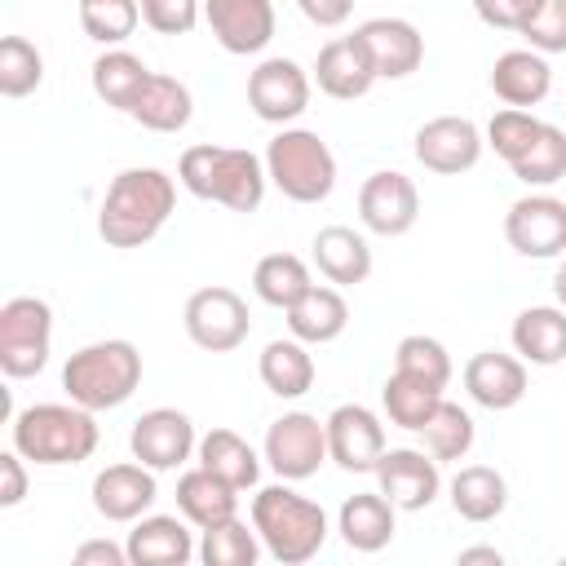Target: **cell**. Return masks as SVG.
Instances as JSON below:
<instances>
[{"label": "cell", "instance_id": "obj_40", "mask_svg": "<svg viewBox=\"0 0 566 566\" xmlns=\"http://www.w3.org/2000/svg\"><path fill=\"white\" fill-rule=\"evenodd\" d=\"M44 80V57L27 35H4L0 40V93L4 97H27Z\"/></svg>", "mask_w": 566, "mask_h": 566}, {"label": "cell", "instance_id": "obj_16", "mask_svg": "<svg viewBox=\"0 0 566 566\" xmlns=\"http://www.w3.org/2000/svg\"><path fill=\"white\" fill-rule=\"evenodd\" d=\"M376 482H380V495L402 509V513H420L438 500L442 491V473H438V460L416 451V447H394L380 455L376 464Z\"/></svg>", "mask_w": 566, "mask_h": 566}, {"label": "cell", "instance_id": "obj_31", "mask_svg": "<svg viewBox=\"0 0 566 566\" xmlns=\"http://www.w3.org/2000/svg\"><path fill=\"white\" fill-rule=\"evenodd\" d=\"M199 464L208 469V473H217L221 482H230L234 491H248V486H256V478H261V460L265 455H256L234 429H208L203 438H199Z\"/></svg>", "mask_w": 566, "mask_h": 566}, {"label": "cell", "instance_id": "obj_18", "mask_svg": "<svg viewBox=\"0 0 566 566\" xmlns=\"http://www.w3.org/2000/svg\"><path fill=\"white\" fill-rule=\"evenodd\" d=\"M155 495H159L155 469H146L142 460L106 464L93 478V509L106 522H137V517H146V509L155 504Z\"/></svg>", "mask_w": 566, "mask_h": 566}, {"label": "cell", "instance_id": "obj_23", "mask_svg": "<svg viewBox=\"0 0 566 566\" xmlns=\"http://www.w3.org/2000/svg\"><path fill=\"white\" fill-rule=\"evenodd\" d=\"M548 88H553V66L535 49H509L491 66V93L504 106L531 111V106H539L548 97Z\"/></svg>", "mask_w": 566, "mask_h": 566}, {"label": "cell", "instance_id": "obj_11", "mask_svg": "<svg viewBox=\"0 0 566 566\" xmlns=\"http://www.w3.org/2000/svg\"><path fill=\"white\" fill-rule=\"evenodd\" d=\"M248 106L265 124H292L310 106V71L292 57H265L248 75Z\"/></svg>", "mask_w": 566, "mask_h": 566}, {"label": "cell", "instance_id": "obj_13", "mask_svg": "<svg viewBox=\"0 0 566 566\" xmlns=\"http://www.w3.org/2000/svg\"><path fill=\"white\" fill-rule=\"evenodd\" d=\"M358 217L371 234H385V239H398L416 226L420 217V190L407 172L398 168H380L371 172L363 186H358Z\"/></svg>", "mask_w": 566, "mask_h": 566}, {"label": "cell", "instance_id": "obj_39", "mask_svg": "<svg viewBox=\"0 0 566 566\" xmlns=\"http://www.w3.org/2000/svg\"><path fill=\"white\" fill-rule=\"evenodd\" d=\"M142 22V0H80V27L97 44H124Z\"/></svg>", "mask_w": 566, "mask_h": 566}, {"label": "cell", "instance_id": "obj_17", "mask_svg": "<svg viewBox=\"0 0 566 566\" xmlns=\"http://www.w3.org/2000/svg\"><path fill=\"white\" fill-rule=\"evenodd\" d=\"M203 22L212 40L234 53H261L274 40V4L270 0H203Z\"/></svg>", "mask_w": 566, "mask_h": 566}, {"label": "cell", "instance_id": "obj_44", "mask_svg": "<svg viewBox=\"0 0 566 566\" xmlns=\"http://www.w3.org/2000/svg\"><path fill=\"white\" fill-rule=\"evenodd\" d=\"M203 18V0H142V22L155 35H190Z\"/></svg>", "mask_w": 566, "mask_h": 566}, {"label": "cell", "instance_id": "obj_5", "mask_svg": "<svg viewBox=\"0 0 566 566\" xmlns=\"http://www.w3.org/2000/svg\"><path fill=\"white\" fill-rule=\"evenodd\" d=\"M142 385V354L133 340H93L84 349H75L62 367V389L71 402L88 407V411H111L124 407Z\"/></svg>", "mask_w": 566, "mask_h": 566}, {"label": "cell", "instance_id": "obj_51", "mask_svg": "<svg viewBox=\"0 0 566 566\" xmlns=\"http://www.w3.org/2000/svg\"><path fill=\"white\" fill-rule=\"evenodd\" d=\"M562 562H566V557H562Z\"/></svg>", "mask_w": 566, "mask_h": 566}, {"label": "cell", "instance_id": "obj_14", "mask_svg": "<svg viewBox=\"0 0 566 566\" xmlns=\"http://www.w3.org/2000/svg\"><path fill=\"white\" fill-rule=\"evenodd\" d=\"M128 447H133V460H142L146 469L164 473V469H181L199 451V438H195V424H190L186 411L155 407V411H146V416L133 420Z\"/></svg>", "mask_w": 566, "mask_h": 566}, {"label": "cell", "instance_id": "obj_2", "mask_svg": "<svg viewBox=\"0 0 566 566\" xmlns=\"http://www.w3.org/2000/svg\"><path fill=\"white\" fill-rule=\"evenodd\" d=\"M177 181L208 203H221L230 212H256L265 199V159L243 146H186L177 159Z\"/></svg>", "mask_w": 566, "mask_h": 566}, {"label": "cell", "instance_id": "obj_26", "mask_svg": "<svg viewBox=\"0 0 566 566\" xmlns=\"http://www.w3.org/2000/svg\"><path fill=\"white\" fill-rule=\"evenodd\" d=\"M513 349L522 363L557 367L566 358V310L562 305H531L513 318Z\"/></svg>", "mask_w": 566, "mask_h": 566}, {"label": "cell", "instance_id": "obj_15", "mask_svg": "<svg viewBox=\"0 0 566 566\" xmlns=\"http://www.w3.org/2000/svg\"><path fill=\"white\" fill-rule=\"evenodd\" d=\"M482 128L469 115H438L416 128V159L438 177H460L482 159Z\"/></svg>", "mask_w": 566, "mask_h": 566}, {"label": "cell", "instance_id": "obj_28", "mask_svg": "<svg viewBox=\"0 0 566 566\" xmlns=\"http://www.w3.org/2000/svg\"><path fill=\"white\" fill-rule=\"evenodd\" d=\"M287 314V332L296 336V340H305V345H327V340H336L345 327H349V305H345V296L336 292V287H323V283H314L296 305H287L283 310Z\"/></svg>", "mask_w": 566, "mask_h": 566}, {"label": "cell", "instance_id": "obj_24", "mask_svg": "<svg viewBox=\"0 0 566 566\" xmlns=\"http://www.w3.org/2000/svg\"><path fill=\"white\" fill-rule=\"evenodd\" d=\"M314 265L327 283L354 287V283H367V274H371V248L349 226H323L314 234Z\"/></svg>", "mask_w": 566, "mask_h": 566}, {"label": "cell", "instance_id": "obj_42", "mask_svg": "<svg viewBox=\"0 0 566 566\" xmlns=\"http://www.w3.org/2000/svg\"><path fill=\"white\" fill-rule=\"evenodd\" d=\"M517 35L535 53H566V0H526Z\"/></svg>", "mask_w": 566, "mask_h": 566}, {"label": "cell", "instance_id": "obj_3", "mask_svg": "<svg viewBox=\"0 0 566 566\" xmlns=\"http://www.w3.org/2000/svg\"><path fill=\"white\" fill-rule=\"evenodd\" d=\"M9 438L13 447L31 460V464H44V469H57V464H80L97 451V420L88 407L80 402H35V407H22L9 424Z\"/></svg>", "mask_w": 566, "mask_h": 566}, {"label": "cell", "instance_id": "obj_22", "mask_svg": "<svg viewBox=\"0 0 566 566\" xmlns=\"http://www.w3.org/2000/svg\"><path fill=\"white\" fill-rule=\"evenodd\" d=\"M124 548H128V562L133 566H186L199 553L190 526L181 517H172V513L137 517Z\"/></svg>", "mask_w": 566, "mask_h": 566}, {"label": "cell", "instance_id": "obj_1", "mask_svg": "<svg viewBox=\"0 0 566 566\" xmlns=\"http://www.w3.org/2000/svg\"><path fill=\"white\" fill-rule=\"evenodd\" d=\"M177 208V181L164 168H124L106 186L97 208V234L106 248H142L150 243Z\"/></svg>", "mask_w": 566, "mask_h": 566}, {"label": "cell", "instance_id": "obj_33", "mask_svg": "<svg viewBox=\"0 0 566 566\" xmlns=\"http://www.w3.org/2000/svg\"><path fill=\"white\" fill-rule=\"evenodd\" d=\"M146 80H150V66H146L137 53H128V49H106V53L93 62V93H97L111 111H124V115H128Z\"/></svg>", "mask_w": 566, "mask_h": 566}, {"label": "cell", "instance_id": "obj_6", "mask_svg": "<svg viewBox=\"0 0 566 566\" xmlns=\"http://www.w3.org/2000/svg\"><path fill=\"white\" fill-rule=\"evenodd\" d=\"M265 172L292 203H323L336 190V155L314 128H283L265 146Z\"/></svg>", "mask_w": 566, "mask_h": 566}, {"label": "cell", "instance_id": "obj_10", "mask_svg": "<svg viewBox=\"0 0 566 566\" xmlns=\"http://www.w3.org/2000/svg\"><path fill=\"white\" fill-rule=\"evenodd\" d=\"M504 239L517 256H562L566 252V199L557 195H522L504 212Z\"/></svg>", "mask_w": 566, "mask_h": 566}, {"label": "cell", "instance_id": "obj_48", "mask_svg": "<svg viewBox=\"0 0 566 566\" xmlns=\"http://www.w3.org/2000/svg\"><path fill=\"white\" fill-rule=\"evenodd\" d=\"M75 562H80V566H124V562H128V548H119V544H111V539H84V544L75 548Z\"/></svg>", "mask_w": 566, "mask_h": 566}, {"label": "cell", "instance_id": "obj_27", "mask_svg": "<svg viewBox=\"0 0 566 566\" xmlns=\"http://www.w3.org/2000/svg\"><path fill=\"white\" fill-rule=\"evenodd\" d=\"M128 115L150 133H181L190 124V115H195V97L177 75L150 71V80L142 84V93H137Z\"/></svg>", "mask_w": 566, "mask_h": 566}, {"label": "cell", "instance_id": "obj_30", "mask_svg": "<svg viewBox=\"0 0 566 566\" xmlns=\"http://www.w3.org/2000/svg\"><path fill=\"white\" fill-rule=\"evenodd\" d=\"M256 371H261V385L274 394V398H301L314 389V354L305 349V340L296 336H279L261 349L256 358Z\"/></svg>", "mask_w": 566, "mask_h": 566}, {"label": "cell", "instance_id": "obj_25", "mask_svg": "<svg viewBox=\"0 0 566 566\" xmlns=\"http://www.w3.org/2000/svg\"><path fill=\"white\" fill-rule=\"evenodd\" d=\"M394 504L380 491H358L340 504L336 513V531L354 553H380L394 539Z\"/></svg>", "mask_w": 566, "mask_h": 566}, {"label": "cell", "instance_id": "obj_29", "mask_svg": "<svg viewBox=\"0 0 566 566\" xmlns=\"http://www.w3.org/2000/svg\"><path fill=\"white\" fill-rule=\"evenodd\" d=\"M177 509H181V517L190 526L203 531V526L239 513V491L230 482H221L217 473H208L203 464H195V469H186L177 478Z\"/></svg>", "mask_w": 566, "mask_h": 566}, {"label": "cell", "instance_id": "obj_36", "mask_svg": "<svg viewBox=\"0 0 566 566\" xmlns=\"http://www.w3.org/2000/svg\"><path fill=\"white\" fill-rule=\"evenodd\" d=\"M261 548H265V544H261L256 526L239 522V513H234V517H221V522L203 526L199 562H203V566H252V562L261 557Z\"/></svg>", "mask_w": 566, "mask_h": 566}, {"label": "cell", "instance_id": "obj_20", "mask_svg": "<svg viewBox=\"0 0 566 566\" xmlns=\"http://www.w3.org/2000/svg\"><path fill=\"white\" fill-rule=\"evenodd\" d=\"M464 389L486 411H509L526 398V363L500 349H482L464 363Z\"/></svg>", "mask_w": 566, "mask_h": 566}, {"label": "cell", "instance_id": "obj_49", "mask_svg": "<svg viewBox=\"0 0 566 566\" xmlns=\"http://www.w3.org/2000/svg\"><path fill=\"white\" fill-rule=\"evenodd\" d=\"M460 562H495L500 566L504 557H500V548H460Z\"/></svg>", "mask_w": 566, "mask_h": 566}, {"label": "cell", "instance_id": "obj_7", "mask_svg": "<svg viewBox=\"0 0 566 566\" xmlns=\"http://www.w3.org/2000/svg\"><path fill=\"white\" fill-rule=\"evenodd\" d=\"M53 349V310L40 296H9L0 305V371L27 380L44 371Z\"/></svg>", "mask_w": 566, "mask_h": 566}, {"label": "cell", "instance_id": "obj_8", "mask_svg": "<svg viewBox=\"0 0 566 566\" xmlns=\"http://www.w3.org/2000/svg\"><path fill=\"white\" fill-rule=\"evenodd\" d=\"M265 464L283 478V482H305L318 473V464L327 460V424L310 411H283L270 429H265V447H261Z\"/></svg>", "mask_w": 566, "mask_h": 566}, {"label": "cell", "instance_id": "obj_38", "mask_svg": "<svg viewBox=\"0 0 566 566\" xmlns=\"http://www.w3.org/2000/svg\"><path fill=\"white\" fill-rule=\"evenodd\" d=\"M420 438H424V451L442 464V460H464L469 455V447H473V416L460 407V402H438V411L424 420V429H420Z\"/></svg>", "mask_w": 566, "mask_h": 566}, {"label": "cell", "instance_id": "obj_43", "mask_svg": "<svg viewBox=\"0 0 566 566\" xmlns=\"http://www.w3.org/2000/svg\"><path fill=\"white\" fill-rule=\"evenodd\" d=\"M539 115H531V111H517V106H504V111H495L491 115V124H486V146L504 159V164H513L526 146H531V137L539 133Z\"/></svg>", "mask_w": 566, "mask_h": 566}, {"label": "cell", "instance_id": "obj_32", "mask_svg": "<svg viewBox=\"0 0 566 566\" xmlns=\"http://www.w3.org/2000/svg\"><path fill=\"white\" fill-rule=\"evenodd\" d=\"M451 509L464 517V522H491L504 513L509 504V482L500 469L491 464H464L455 478H451Z\"/></svg>", "mask_w": 566, "mask_h": 566}, {"label": "cell", "instance_id": "obj_4", "mask_svg": "<svg viewBox=\"0 0 566 566\" xmlns=\"http://www.w3.org/2000/svg\"><path fill=\"white\" fill-rule=\"evenodd\" d=\"M252 526L265 544V553L283 566H301L310 562L323 539H327V513L323 504H314L310 495L292 491L287 482L279 486H261L252 495Z\"/></svg>", "mask_w": 566, "mask_h": 566}, {"label": "cell", "instance_id": "obj_45", "mask_svg": "<svg viewBox=\"0 0 566 566\" xmlns=\"http://www.w3.org/2000/svg\"><path fill=\"white\" fill-rule=\"evenodd\" d=\"M22 460L27 455L18 447H9L0 455V509H18L22 495H27V469H22Z\"/></svg>", "mask_w": 566, "mask_h": 566}, {"label": "cell", "instance_id": "obj_35", "mask_svg": "<svg viewBox=\"0 0 566 566\" xmlns=\"http://www.w3.org/2000/svg\"><path fill=\"white\" fill-rule=\"evenodd\" d=\"M380 402H385V416H389V424L420 433V429H424V420L438 411V402H442V389H438V385H429V380H420V376L394 371V376L385 380V389H380Z\"/></svg>", "mask_w": 566, "mask_h": 566}, {"label": "cell", "instance_id": "obj_34", "mask_svg": "<svg viewBox=\"0 0 566 566\" xmlns=\"http://www.w3.org/2000/svg\"><path fill=\"white\" fill-rule=\"evenodd\" d=\"M310 287H314L310 265H305L296 252H270V256H261L256 270H252V292H256L265 305H274V310L296 305Z\"/></svg>", "mask_w": 566, "mask_h": 566}, {"label": "cell", "instance_id": "obj_47", "mask_svg": "<svg viewBox=\"0 0 566 566\" xmlns=\"http://www.w3.org/2000/svg\"><path fill=\"white\" fill-rule=\"evenodd\" d=\"M296 9L314 22V27H340L354 13V0H296Z\"/></svg>", "mask_w": 566, "mask_h": 566}, {"label": "cell", "instance_id": "obj_50", "mask_svg": "<svg viewBox=\"0 0 566 566\" xmlns=\"http://www.w3.org/2000/svg\"><path fill=\"white\" fill-rule=\"evenodd\" d=\"M553 296H557V305L566 310V261H562L557 274H553Z\"/></svg>", "mask_w": 566, "mask_h": 566}, {"label": "cell", "instance_id": "obj_12", "mask_svg": "<svg viewBox=\"0 0 566 566\" xmlns=\"http://www.w3.org/2000/svg\"><path fill=\"white\" fill-rule=\"evenodd\" d=\"M327 460H336L345 473H376L385 447V424L363 402H340L327 420Z\"/></svg>", "mask_w": 566, "mask_h": 566}, {"label": "cell", "instance_id": "obj_46", "mask_svg": "<svg viewBox=\"0 0 566 566\" xmlns=\"http://www.w3.org/2000/svg\"><path fill=\"white\" fill-rule=\"evenodd\" d=\"M473 9H478V18H482L486 27H495V31H517L526 0H473Z\"/></svg>", "mask_w": 566, "mask_h": 566}, {"label": "cell", "instance_id": "obj_21", "mask_svg": "<svg viewBox=\"0 0 566 566\" xmlns=\"http://www.w3.org/2000/svg\"><path fill=\"white\" fill-rule=\"evenodd\" d=\"M358 35H363L380 80H407L424 62V35L407 18H371L358 27Z\"/></svg>", "mask_w": 566, "mask_h": 566}, {"label": "cell", "instance_id": "obj_41", "mask_svg": "<svg viewBox=\"0 0 566 566\" xmlns=\"http://www.w3.org/2000/svg\"><path fill=\"white\" fill-rule=\"evenodd\" d=\"M394 371H407V376H420V380L447 389V385H451V354H447L442 340L416 332V336H402V340H398V349H394Z\"/></svg>", "mask_w": 566, "mask_h": 566}, {"label": "cell", "instance_id": "obj_37", "mask_svg": "<svg viewBox=\"0 0 566 566\" xmlns=\"http://www.w3.org/2000/svg\"><path fill=\"white\" fill-rule=\"evenodd\" d=\"M513 177L522 186H553L566 177V128L557 124H539V133L531 137V146L509 164Z\"/></svg>", "mask_w": 566, "mask_h": 566}, {"label": "cell", "instance_id": "obj_19", "mask_svg": "<svg viewBox=\"0 0 566 566\" xmlns=\"http://www.w3.org/2000/svg\"><path fill=\"white\" fill-rule=\"evenodd\" d=\"M376 80H380V75H376V62H371V53H367V44H363L358 31H354V35H336V40H327V44L318 49L314 84H318L327 97L354 102V97H363Z\"/></svg>", "mask_w": 566, "mask_h": 566}, {"label": "cell", "instance_id": "obj_9", "mask_svg": "<svg viewBox=\"0 0 566 566\" xmlns=\"http://www.w3.org/2000/svg\"><path fill=\"white\" fill-rule=\"evenodd\" d=\"M181 323H186V336L199 349H208V354H230L252 332L248 301L239 292H230V287H199V292H190Z\"/></svg>", "mask_w": 566, "mask_h": 566}]
</instances>
